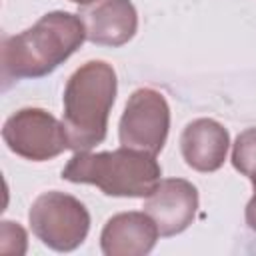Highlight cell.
<instances>
[{
	"instance_id": "cell-3",
	"label": "cell",
	"mask_w": 256,
	"mask_h": 256,
	"mask_svg": "<svg viewBox=\"0 0 256 256\" xmlns=\"http://www.w3.org/2000/svg\"><path fill=\"white\" fill-rule=\"evenodd\" d=\"M160 174L154 154L126 146L100 154L78 152L62 170L64 180L96 184L108 196H148Z\"/></svg>"
},
{
	"instance_id": "cell-1",
	"label": "cell",
	"mask_w": 256,
	"mask_h": 256,
	"mask_svg": "<svg viewBox=\"0 0 256 256\" xmlns=\"http://www.w3.org/2000/svg\"><path fill=\"white\" fill-rule=\"evenodd\" d=\"M86 38V26L76 14L52 12L22 34L2 42L4 80L38 78L64 62Z\"/></svg>"
},
{
	"instance_id": "cell-5",
	"label": "cell",
	"mask_w": 256,
	"mask_h": 256,
	"mask_svg": "<svg viewBox=\"0 0 256 256\" xmlns=\"http://www.w3.org/2000/svg\"><path fill=\"white\" fill-rule=\"evenodd\" d=\"M8 148L30 160H48L70 148L64 124L38 108H24L12 114L2 130Z\"/></svg>"
},
{
	"instance_id": "cell-8",
	"label": "cell",
	"mask_w": 256,
	"mask_h": 256,
	"mask_svg": "<svg viewBox=\"0 0 256 256\" xmlns=\"http://www.w3.org/2000/svg\"><path fill=\"white\" fill-rule=\"evenodd\" d=\"M158 228L146 212H126L110 218L102 230V252L108 256H138L152 250Z\"/></svg>"
},
{
	"instance_id": "cell-7",
	"label": "cell",
	"mask_w": 256,
	"mask_h": 256,
	"mask_svg": "<svg viewBox=\"0 0 256 256\" xmlns=\"http://www.w3.org/2000/svg\"><path fill=\"white\" fill-rule=\"evenodd\" d=\"M198 206L196 188L180 178L162 180L146 196L144 212L154 220L160 236L182 232L194 218Z\"/></svg>"
},
{
	"instance_id": "cell-10",
	"label": "cell",
	"mask_w": 256,
	"mask_h": 256,
	"mask_svg": "<svg viewBox=\"0 0 256 256\" xmlns=\"http://www.w3.org/2000/svg\"><path fill=\"white\" fill-rule=\"evenodd\" d=\"M180 144L188 166L200 172H212L224 162L228 150V132L218 122L200 118L186 126Z\"/></svg>"
},
{
	"instance_id": "cell-6",
	"label": "cell",
	"mask_w": 256,
	"mask_h": 256,
	"mask_svg": "<svg viewBox=\"0 0 256 256\" xmlns=\"http://www.w3.org/2000/svg\"><path fill=\"white\" fill-rule=\"evenodd\" d=\"M170 112L162 94L140 88L136 90L120 120V142L126 148L156 154L162 150L168 136Z\"/></svg>"
},
{
	"instance_id": "cell-12",
	"label": "cell",
	"mask_w": 256,
	"mask_h": 256,
	"mask_svg": "<svg viewBox=\"0 0 256 256\" xmlns=\"http://www.w3.org/2000/svg\"><path fill=\"white\" fill-rule=\"evenodd\" d=\"M256 192V190H254ZM246 220H248V226L252 230H256V194L254 198L248 202V208H246Z\"/></svg>"
},
{
	"instance_id": "cell-9",
	"label": "cell",
	"mask_w": 256,
	"mask_h": 256,
	"mask_svg": "<svg viewBox=\"0 0 256 256\" xmlns=\"http://www.w3.org/2000/svg\"><path fill=\"white\" fill-rule=\"evenodd\" d=\"M86 38L96 44L120 46L136 32V10L130 0H100L84 14Z\"/></svg>"
},
{
	"instance_id": "cell-13",
	"label": "cell",
	"mask_w": 256,
	"mask_h": 256,
	"mask_svg": "<svg viewBox=\"0 0 256 256\" xmlns=\"http://www.w3.org/2000/svg\"><path fill=\"white\" fill-rule=\"evenodd\" d=\"M72 2H76V4H90V2H96V0H72Z\"/></svg>"
},
{
	"instance_id": "cell-11",
	"label": "cell",
	"mask_w": 256,
	"mask_h": 256,
	"mask_svg": "<svg viewBox=\"0 0 256 256\" xmlns=\"http://www.w3.org/2000/svg\"><path fill=\"white\" fill-rule=\"evenodd\" d=\"M232 162L236 170H240L250 180L256 176V128H250L238 136Z\"/></svg>"
},
{
	"instance_id": "cell-2",
	"label": "cell",
	"mask_w": 256,
	"mask_h": 256,
	"mask_svg": "<svg viewBox=\"0 0 256 256\" xmlns=\"http://www.w3.org/2000/svg\"><path fill=\"white\" fill-rule=\"evenodd\" d=\"M116 96V74L106 62H86L64 90V128L70 148L86 152L106 136L108 112Z\"/></svg>"
},
{
	"instance_id": "cell-4",
	"label": "cell",
	"mask_w": 256,
	"mask_h": 256,
	"mask_svg": "<svg viewBox=\"0 0 256 256\" xmlns=\"http://www.w3.org/2000/svg\"><path fill=\"white\" fill-rule=\"evenodd\" d=\"M30 226L46 246L68 252L84 242L90 216L76 198L62 192H46L30 208Z\"/></svg>"
}]
</instances>
